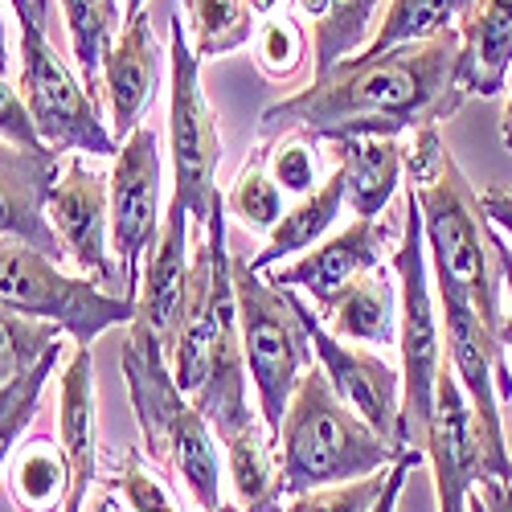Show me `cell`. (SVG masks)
<instances>
[{
	"label": "cell",
	"mask_w": 512,
	"mask_h": 512,
	"mask_svg": "<svg viewBox=\"0 0 512 512\" xmlns=\"http://www.w3.org/2000/svg\"><path fill=\"white\" fill-rule=\"evenodd\" d=\"M164 156L160 136L152 123H140L132 136L119 144L115 168H111V254L119 267V300H136L140 295V271L148 250L164 226Z\"/></svg>",
	"instance_id": "12"
},
{
	"label": "cell",
	"mask_w": 512,
	"mask_h": 512,
	"mask_svg": "<svg viewBox=\"0 0 512 512\" xmlns=\"http://www.w3.org/2000/svg\"><path fill=\"white\" fill-rule=\"evenodd\" d=\"M267 173L283 193H295V197L316 193L324 185L320 181V140L291 132V136L267 144Z\"/></svg>",
	"instance_id": "34"
},
{
	"label": "cell",
	"mask_w": 512,
	"mask_h": 512,
	"mask_svg": "<svg viewBox=\"0 0 512 512\" xmlns=\"http://www.w3.org/2000/svg\"><path fill=\"white\" fill-rule=\"evenodd\" d=\"M246 5H250V13L259 17V21H267V17L287 13V5H295V0H246Z\"/></svg>",
	"instance_id": "43"
},
{
	"label": "cell",
	"mask_w": 512,
	"mask_h": 512,
	"mask_svg": "<svg viewBox=\"0 0 512 512\" xmlns=\"http://www.w3.org/2000/svg\"><path fill=\"white\" fill-rule=\"evenodd\" d=\"M467 512H484V504H480V496H476V488H472V496H467Z\"/></svg>",
	"instance_id": "49"
},
{
	"label": "cell",
	"mask_w": 512,
	"mask_h": 512,
	"mask_svg": "<svg viewBox=\"0 0 512 512\" xmlns=\"http://www.w3.org/2000/svg\"><path fill=\"white\" fill-rule=\"evenodd\" d=\"M222 447H226V480L234 488V504L242 512H279L283 508L279 455L263 418L254 414L238 431L222 435Z\"/></svg>",
	"instance_id": "23"
},
{
	"label": "cell",
	"mask_w": 512,
	"mask_h": 512,
	"mask_svg": "<svg viewBox=\"0 0 512 512\" xmlns=\"http://www.w3.org/2000/svg\"><path fill=\"white\" fill-rule=\"evenodd\" d=\"M111 488L119 492V500L127 504V512H185L173 500V492H168V484L152 472V463L144 459L140 447H127L119 455Z\"/></svg>",
	"instance_id": "35"
},
{
	"label": "cell",
	"mask_w": 512,
	"mask_h": 512,
	"mask_svg": "<svg viewBox=\"0 0 512 512\" xmlns=\"http://www.w3.org/2000/svg\"><path fill=\"white\" fill-rule=\"evenodd\" d=\"M189 213L168 201L164 209V226L144 259L140 271V295H136V320L127 324L132 332L156 340L173 353V336L181 324V304H185V287H189Z\"/></svg>",
	"instance_id": "16"
},
{
	"label": "cell",
	"mask_w": 512,
	"mask_h": 512,
	"mask_svg": "<svg viewBox=\"0 0 512 512\" xmlns=\"http://www.w3.org/2000/svg\"><path fill=\"white\" fill-rule=\"evenodd\" d=\"M9 70V37H5V13H0V74Z\"/></svg>",
	"instance_id": "47"
},
{
	"label": "cell",
	"mask_w": 512,
	"mask_h": 512,
	"mask_svg": "<svg viewBox=\"0 0 512 512\" xmlns=\"http://www.w3.org/2000/svg\"><path fill=\"white\" fill-rule=\"evenodd\" d=\"M189 287L181 304V324L173 336V377L181 394L205 414L213 435H230L259 410L246 402V357H242V328L234 304V271L226 246V197L209 213L205 226H189Z\"/></svg>",
	"instance_id": "2"
},
{
	"label": "cell",
	"mask_w": 512,
	"mask_h": 512,
	"mask_svg": "<svg viewBox=\"0 0 512 512\" xmlns=\"http://www.w3.org/2000/svg\"><path fill=\"white\" fill-rule=\"evenodd\" d=\"M406 177L410 197L422 213L426 263H431L435 287H455L476 304L480 320L500 336V267H492V222L480 205L476 185L443 148L439 123H426L406 144Z\"/></svg>",
	"instance_id": "3"
},
{
	"label": "cell",
	"mask_w": 512,
	"mask_h": 512,
	"mask_svg": "<svg viewBox=\"0 0 512 512\" xmlns=\"http://www.w3.org/2000/svg\"><path fill=\"white\" fill-rule=\"evenodd\" d=\"M0 308L50 320L82 349H91L103 332L136 320V300H119L91 279L66 275L58 259L9 238H0Z\"/></svg>",
	"instance_id": "8"
},
{
	"label": "cell",
	"mask_w": 512,
	"mask_h": 512,
	"mask_svg": "<svg viewBox=\"0 0 512 512\" xmlns=\"http://www.w3.org/2000/svg\"><path fill=\"white\" fill-rule=\"evenodd\" d=\"M459 70V29L426 41H406L386 54H353L312 87L271 103L259 119V140L275 144L304 132L320 144L349 136H402L426 123H439L463 107L455 82Z\"/></svg>",
	"instance_id": "1"
},
{
	"label": "cell",
	"mask_w": 512,
	"mask_h": 512,
	"mask_svg": "<svg viewBox=\"0 0 512 512\" xmlns=\"http://www.w3.org/2000/svg\"><path fill=\"white\" fill-rule=\"evenodd\" d=\"M488 242H492L496 267H500V283H504V291H508V312H504V324H500V349H504V361H508V373H512V246L500 238L496 226H492Z\"/></svg>",
	"instance_id": "38"
},
{
	"label": "cell",
	"mask_w": 512,
	"mask_h": 512,
	"mask_svg": "<svg viewBox=\"0 0 512 512\" xmlns=\"http://www.w3.org/2000/svg\"><path fill=\"white\" fill-rule=\"evenodd\" d=\"M426 459V451H406L394 467H390V476H386V492H381V500H377V508L373 512H394L398 508V496H402V488H406V480H410V472Z\"/></svg>",
	"instance_id": "39"
},
{
	"label": "cell",
	"mask_w": 512,
	"mask_h": 512,
	"mask_svg": "<svg viewBox=\"0 0 512 512\" xmlns=\"http://www.w3.org/2000/svg\"><path fill=\"white\" fill-rule=\"evenodd\" d=\"M168 156H173V201L189 213V226H205L218 209L222 136L201 87V62L185 37V17L168 25Z\"/></svg>",
	"instance_id": "9"
},
{
	"label": "cell",
	"mask_w": 512,
	"mask_h": 512,
	"mask_svg": "<svg viewBox=\"0 0 512 512\" xmlns=\"http://www.w3.org/2000/svg\"><path fill=\"white\" fill-rule=\"evenodd\" d=\"M386 242H390V226L386 222L357 218L349 230H340L324 246L300 254L291 267H279L267 283H275L283 291H308L312 304L320 312H328V304L353 279H361L365 271H377L381 267V250H386Z\"/></svg>",
	"instance_id": "17"
},
{
	"label": "cell",
	"mask_w": 512,
	"mask_h": 512,
	"mask_svg": "<svg viewBox=\"0 0 512 512\" xmlns=\"http://www.w3.org/2000/svg\"><path fill=\"white\" fill-rule=\"evenodd\" d=\"M58 164L62 152L54 148H17L0 140V238L25 242L46 254V259L62 263L66 259L62 242L46 218L54 185L62 181Z\"/></svg>",
	"instance_id": "15"
},
{
	"label": "cell",
	"mask_w": 512,
	"mask_h": 512,
	"mask_svg": "<svg viewBox=\"0 0 512 512\" xmlns=\"http://www.w3.org/2000/svg\"><path fill=\"white\" fill-rule=\"evenodd\" d=\"M230 271H234V304L242 328V357L254 381V394H259V418L271 431V439H279L291 394L316 365V353L300 320L295 291L267 283L250 267L246 254H230Z\"/></svg>",
	"instance_id": "6"
},
{
	"label": "cell",
	"mask_w": 512,
	"mask_h": 512,
	"mask_svg": "<svg viewBox=\"0 0 512 512\" xmlns=\"http://www.w3.org/2000/svg\"><path fill=\"white\" fill-rule=\"evenodd\" d=\"M295 13L312 21L316 74H328L332 66L365 50V29L377 13V0H295Z\"/></svg>",
	"instance_id": "26"
},
{
	"label": "cell",
	"mask_w": 512,
	"mask_h": 512,
	"mask_svg": "<svg viewBox=\"0 0 512 512\" xmlns=\"http://www.w3.org/2000/svg\"><path fill=\"white\" fill-rule=\"evenodd\" d=\"M480 205H484V213H488V222H492L500 234L512 238V193H508V189H484V193H480Z\"/></svg>",
	"instance_id": "40"
},
{
	"label": "cell",
	"mask_w": 512,
	"mask_h": 512,
	"mask_svg": "<svg viewBox=\"0 0 512 512\" xmlns=\"http://www.w3.org/2000/svg\"><path fill=\"white\" fill-rule=\"evenodd\" d=\"M119 365L152 459H160L185 484V492L201 512H222L230 504L222 496L226 459L218 455V439H213V426L205 422V414L189 402V394H181L173 365H168V349L132 332L123 340Z\"/></svg>",
	"instance_id": "5"
},
{
	"label": "cell",
	"mask_w": 512,
	"mask_h": 512,
	"mask_svg": "<svg viewBox=\"0 0 512 512\" xmlns=\"http://www.w3.org/2000/svg\"><path fill=\"white\" fill-rule=\"evenodd\" d=\"M13 9H17L21 21H41V25H46V13L37 9V0H13Z\"/></svg>",
	"instance_id": "45"
},
{
	"label": "cell",
	"mask_w": 512,
	"mask_h": 512,
	"mask_svg": "<svg viewBox=\"0 0 512 512\" xmlns=\"http://www.w3.org/2000/svg\"><path fill=\"white\" fill-rule=\"evenodd\" d=\"M226 213H234V218L246 226V230H275L279 218H283V189L271 181L267 173V144L254 148L250 160L238 168V177L226 193Z\"/></svg>",
	"instance_id": "30"
},
{
	"label": "cell",
	"mask_w": 512,
	"mask_h": 512,
	"mask_svg": "<svg viewBox=\"0 0 512 512\" xmlns=\"http://www.w3.org/2000/svg\"><path fill=\"white\" fill-rule=\"evenodd\" d=\"M500 140H504V148L512 152V99H508V107H504V123H500Z\"/></svg>",
	"instance_id": "46"
},
{
	"label": "cell",
	"mask_w": 512,
	"mask_h": 512,
	"mask_svg": "<svg viewBox=\"0 0 512 512\" xmlns=\"http://www.w3.org/2000/svg\"><path fill=\"white\" fill-rule=\"evenodd\" d=\"M222 512H242V508H238V504H226V508H222Z\"/></svg>",
	"instance_id": "50"
},
{
	"label": "cell",
	"mask_w": 512,
	"mask_h": 512,
	"mask_svg": "<svg viewBox=\"0 0 512 512\" xmlns=\"http://www.w3.org/2000/svg\"><path fill=\"white\" fill-rule=\"evenodd\" d=\"M0 140H9L17 148H46L37 136V127L29 119V107L17 87H9V78L0 74Z\"/></svg>",
	"instance_id": "37"
},
{
	"label": "cell",
	"mask_w": 512,
	"mask_h": 512,
	"mask_svg": "<svg viewBox=\"0 0 512 512\" xmlns=\"http://www.w3.org/2000/svg\"><path fill=\"white\" fill-rule=\"evenodd\" d=\"M62 17H66V33H70V54H74V70L82 78V87L91 91V99H99L103 87V58L115 46L123 13L119 0H58Z\"/></svg>",
	"instance_id": "27"
},
{
	"label": "cell",
	"mask_w": 512,
	"mask_h": 512,
	"mask_svg": "<svg viewBox=\"0 0 512 512\" xmlns=\"http://www.w3.org/2000/svg\"><path fill=\"white\" fill-rule=\"evenodd\" d=\"M111 177L87 164V156H74L66 164L62 181L54 185V197L46 205V218L62 242V254L87 275L95 287H111L119 295V267L111 254V201H107Z\"/></svg>",
	"instance_id": "14"
},
{
	"label": "cell",
	"mask_w": 512,
	"mask_h": 512,
	"mask_svg": "<svg viewBox=\"0 0 512 512\" xmlns=\"http://www.w3.org/2000/svg\"><path fill=\"white\" fill-rule=\"evenodd\" d=\"M9 492L21 512H62L70 467L54 439H29L9 459Z\"/></svg>",
	"instance_id": "25"
},
{
	"label": "cell",
	"mask_w": 512,
	"mask_h": 512,
	"mask_svg": "<svg viewBox=\"0 0 512 512\" xmlns=\"http://www.w3.org/2000/svg\"><path fill=\"white\" fill-rule=\"evenodd\" d=\"M58 361H62V340L25 377H17L9 390H0V472H5V463L13 459V451H17L21 435H25V426L33 422L41 390H46V381L54 377Z\"/></svg>",
	"instance_id": "32"
},
{
	"label": "cell",
	"mask_w": 512,
	"mask_h": 512,
	"mask_svg": "<svg viewBox=\"0 0 512 512\" xmlns=\"http://www.w3.org/2000/svg\"><path fill=\"white\" fill-rule=\"evenodd\" d=\"M275 455L283 500L381 476L402 459L353 406L336 398L320 365H312L295 386L275 439Z\"/></svg>",
	"instance_id": "4"
},
{
	"label": "cell",
	"mask_w": 512,
	"mask_h": 512,
	"mask_svg": "<svg viewBox=\"0 0 512 512\" xmlns=\"http://www.w3.org/2000/svg\"><path fill=\"white\" fill-rule=\"evenodd\" d=\"M394 275H398V349H402V443L406 451H422L435 410V386L447 357H443V332H439L443 324L431 291V263H426L422 213L410 189H406V218L394 254Z\"/></svg>",
	"instance_id": "7"
},
{
	"label": "cell",
	"mask_w": 512,
	"mask_h": 512,
	"mask_svg": "<svg viewBox=\"0 0 512 512\" xmlns=\"http://www.w3.org/2000/svg\"><path fill=\"white\" fill-rule=\"evenodd\" d=\"M144 9H148V0H123V21L136 17V13H144Z\"/></svg>",
	"instance_id": "48"
},
{
	"label": "cell",
	"mask_w": 512,
	"mask_h": 512,
	"mask_svg": "<svg viewBox=\"0 0 512 512\" xmlns=\"http://www.w3.org/2000/svg\"><path fill=\"white\" fill-rule=\"evenodd\" d=\"M512 70V0H467L459 13V70L463 99H496Z\"/></svg>",
	"instance_id": "20"
},
{
	"label": "cell",
	"mask_w": 512,
	"mask_h": 512,
	"mask_svg": "<svg viewBox=\"0 0 512 512\" xmlns=\"http://www.w3.org/2000/svg\"><path fill=\"white\" fill-rule=\"evenodd\" d=\"M439 308H443V328H447V353L451 369L459 377V386L472 402L476 431H480V451L488 459L492 480L512 484V455L504 447V422L496 394L512 398V373L500 349V336L480 320L476 304L455 287H435Z\"/></svg>",
	"instance_id": "11"
},
{
	"label": "cell",
	"mask_w": 512,
	"mask_h": 512,
	"mask_svg": "<svg viewBox=\"0 0 512 512\" xmlns=\"http://www.w3.org/2000/svg\"><path fill=\"white\" fill-rule=\"evenodd\" d=\"M62 340V328L0 308V390H9Z\"/></svg>",
	"instance_id": "31"
},
{
	"label": "cell",
	"mask_w": 512,
	"mask_h": 512,
	"mask_svg": "<svg viewBox=\"0 0 512 512\" xmlns=\"http://www.w3.org/2000/svg\"><path fill=\"white\" fill-rule=\"evenodd\" d=\"M37 9H41V13H46V0H37Z\"/></svg>",
	"instance_id": "51"
},
{
	"label": "cell",
	"mask_w": 512,
	"mask_h": 512,
	"mask_svg": "<svg viewBox=\"0 0 512 512\" xmlns=\"http://www.w3.org/2000/svg\"><path fill=\"white\" fill-rule=\"evenodd\" d=\"M345 201H349V181H345V168L336 164L316 193L300 197V201H295V205L283 213L279 226H275V230H271V238H267V246L250 259V267L263 275L271 263L287 259V254L308 250L316 238H324V234L332 230V222L340 218V209H345Z\"/></svg>",
	"instance_id": "24"
},
{
	"label": "cell",
	"mask_w": 512,
	"mask_h": 512,
	"mask_svg": "<svg viewBox=\"0 0 512 512\" xmlns=\"http://www.w3.org/2000/svg\"><path fill=\"white\" fill-rule=\"evenodd\" d=\"M164 50L156 41L148 9L127 17L115 46L103 58V87H107V107H111V136L127 140L140 127L144 111L160 95V78H164Z\"/></svg>",
	"instance_id": "18"
},
{
	"label": "cell",
	"mask_w": 512,
	"mask_h": 512,
	"mask_svg": "<svg viewBox=\"0 0 512 512\" xmlns=\"http://www.w3.org/2000/svg\"><path fill=\"white\" fill-rule=\"evenodd\" d=\"M58 447L70 467V492L62 512H87L99 484V406H95V353L74 349L58 381Z\"/></svg>",
	"instance_id": "19"
},
{
	"label": "cell",
	"mask_w": 512,
	"mask_h": 512,
	"mask_svg": "<svg viewBox=\"0 0 512 512\" xmlns=\"http://www.w3.org/2000/svg\"><path fill=\"white\" fill-rule=\"evenodd\" d=\"M476 496H480L484 512H512V484H504V480H480Z\"/></svg>",
	"instance_id": "41"
},
{
	"label": "cell",
	"mask_w": 512,
	"mask_h": 512,
	"mask_svg": "<svg viewBox=\"0 0 512 512\" xmlns=\"http://www.w3.org/2000/svg\"><path fill=\"white\" fill-rule=\"evenodd\" d=\"M324 324L336 340L345 345H373L386 349L398 340V283L390 279L386 263L377 271H365L361 279H353L345 291L336 295L324 312Z\"/></svg>",
	"instance_id": "21"
},
{
	"label": "cell",
	"mask_w": 512,
	"mask_h": 512,
	"mask_svg": "<svg viewBox=\"0 0 512 512\" xmlns=\"http://www.w3.org/2000/svg\"><path fill=\"white\" fill-rule=\"evenodd\" d=\"M336 164L345 168L349 205L357 218H377L402 185L406 144L398 136H349L336 140Z\"/></svg>",
	"instance_id": "22"
},
{
	"label": "cell",
	"mask_w": 512,
	"mask_h": 512,
	"mask_svg": "<svg viewBox=\"0 0 512 512\" xmlns=\"http://www.w3.org/2000/svg\"><path fill=\"white\" fill-rule=\"evenodd\" d=\"M21 99L37 136L54 152L74 156H119V140L107 132L99 99L62 62L41 21H21Z\"/></svg>",
	"instance_id": "10"
},
{
	"label": "cell",
	"mask_w": 512,
	"mask_h": 512,
	"mask_svg": "<svg viewBox=\"0 0 512 512\" xmlns=\"http://www.w3.org/2000/svg\"><path fill=\"white\" fill-rule=\"evenodd\" d=\"M254 62H259L263 78L271 82H291L300 78V70L308 66V33L291 13L267 17L259 21V33H254Z\"/></svg>",
	"instance_id": "33"
},
{
	"label": "cell",
	"mask_w": 512,
	"mask_h": 512,
	"mask_svg": "<svg viewBox=\"0 0 512 512\" xmlns=\"http://www.w3.org/2000/svg\"><path fill=\"white\" fill-rule=\"evenodd\" d=\"M467 0H390L377 21V33L365 41L361 54H386L406 41H426L435 33H447L451 21H459Z\"/></svg>",
	"instance_id": "29"
},
{
	"label": "cell",
	"mask_w": 512,
	"mask_h": 512,
	"mask_svg": "<svg viewBox=\"0 0 512 512\" xmlns=\"http://www.w3.org/2000/svg\"><path fill=\"white\" fill-rule=\"evenodd\" d=\"M476 484H463V480H435L439 492V512H467V496H472Z\"/></svg>",
	"instance_id": "42"
},
{
	"label": "cell",
	"mask_w": 512,
	"mask_h": 512,
	"mask_svg": "<svg viewBox=\"0 0 512 512\" xmlns=\"http://www.w3.org/2000/svg\"><path fill=\"white\" fill-rule=\"evenodd\" d=\"M295 304H300V320L308 328L312 353H316L324 377L332 381L336 398L345 406H353L398 455H406V443H402V377L394 373V365H386L377 353L349 349L345 340H336L328 332L324 320H316V312L304 300H295Z\"/></svg>",
	"instance_id": "13"
},
{
	"label": "cell",
	"mask_w": 512,
	"mask_h": 512,
	"mask_svg": "<svg viewBox=\"0 0 512 512\" xmlns=\"http://www.w3.org/2000/svg\"><path fill=\"white\" fill-rule=\"evenodd\" d=\"M189 21V46L197 62H218L250 46L259 33V17L246 0H181Z\"/></svg>",
	"instance_id": "28"
},
{
	"label": "cell",
	"mask_w": 512,
	"mask_h": 512,
	"mask_svg": "<svg viewBox=\"0 0 512 512\" xmlns=\"http://www.w3.org/2000/svg\"><path fill=\"white\" fill-rule=\"evenodd\" d=\"M95 512H127V504L119 500V492L107 484L103 492H99V500H95Z\"/></svg>",
	"instance_id": "44"
},
{
	"label": "cell",
	"mask_w": 512,
	"mask_h": 512,
	"mask_svg": "<svg viewBox=\"0 0 512 512\" xmlns=\"http://www.w3.org/2000/svg\"><path fill=\"white\" fill-rule=\"evenodd\" d=\"M386 476H365L353 484H336V488H320V492H304V496H291L279 512H373L381 492H386Z\"/></svg>",
	"instance_id": "36"
}]
</instances>
